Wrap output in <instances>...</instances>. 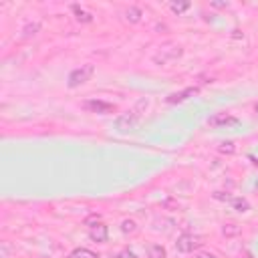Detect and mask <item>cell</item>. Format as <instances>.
Returning <instances> with one entry per match:
<instances>
[{
	"label": "cell",
	"mask_w": 258,
	"mask_h": 258,
	"mask_svg": "<svg viewBox=\"0 0 258 258\" xmlns=\"http://www.w3.org/2000/svg\"><path fill=\"white\" fill-rule=\"evenodd\" d=\"M147 105H149V101H147V99H139L131 111H127V113L119 115V117H117V121H115L117 131H121V133L133 131V129L139 125V121H141V117H143V113H145Z\"/></svg>",
	"instance_id": "cell-1"
},
{
	"label": "cell",
	"mask_w": 258,
	"mask_h": 258,
	"mask_svg": "<svg viewBox=\"0 0 258 258\" xmlns=\"http://www.w3.org/2000/svg\"><path fill=\"white\" fill-rule=\"evenodd\" d=\"M182 55H184L182 45H178V43H165V45L153 55V63H155V65H167V63L178 61Z\"/></svg>",
	"instance_id": "cell-2"
},
{
	"label": "cell",
	"mask_w": 258,
	"mask_h": 258,
	"mask_svg": "<svg viewBox=\"0 0 258 258\" xmlns=\"http://www.w3.org/2000/svg\"><path fill=\"white\" fill-rule=\"evenodd\" d=\"M93 73H95V67H93V65H81L79 69L71 71L67 85H69L71 89H77V87H81V85H85L87 81H91Z\"/></svg>",
	"instance_id": "cell-3"
},
{
	"label": "cell",
	"mask_w": 258,
	"mask_h": 258,
	"mask_svg": "<svg viewBox=\"0 0 258 258\" xmlns=\"http://www.w3.org/2000/svg\"><path fill=\"white\" fill-rule=\"evenodd\" d=\"M202 246H204V238L198 234H182L178 236V242H176V250L182 254H190Z\"/></svg>",
	"instance_id": "cell-4"
},
{
	"label": "cell",
	"mask_w": 258,
	"mask_h": 258,
	"mask_svg": "<svg viewBox=\"0 0 258 258\" xmlns=\"http://www.w3.org/2000/svg\"><path fill=\"white\" fill-rule=\"evenodd\" d=\"M83 107L91 111V113H99V115H107V113H113L115 111V105L113 103H107V101H101V99H91V101H85Z\"/></svg>",
	"instance_id": "cell-5"
},
{
	"label": "cell",
	"mask_w": 258,
	"mask_h": 258,
	"mask_svg": "<svg viewBox=\"0 0 258 258\" xmlns=\"http://www.w3.org/2000/svg\"><path fill=\"white\" fill-rule=\"evenodd\" d=\"M236 123H238V119L230 113H216L208 121L210 127H228V125H236Z\"/></svg>",
	"instance_id": "cell-6"
},
{
	"label": "cell",
	"mask_w": 258,
	"mask_h": 258,
	"mask_svg": "<svg viewBox=\"0 0 258 258\" xmlns=\"http://www.w3.org/2000/svg\"><path fill=\"white\" fill-rule=\"evenodd\" d=\"M198 91H200V87H188V89H184V91H180V93H171L169 97H165V101H167L169 105H174V103H184L186 99L194 97Z\"/></svg>",
	"instance_id": "cell-7"
},
{
	"label": "cell",
	"mask_w": 258,
	"mask_h": 258,
	"mask_svg": "<svg viewBox=\"0 0 258 258\" xmlns=\"http://www.w3.org/2000/svg\"><path fill=\"white\" fill-rule=\"evenodd\" d=\"M89 238H91L93 242H97V244L107 242V238H109V230H107V226H105V224L91 226V230H89Z\"/></svg>",
	"instance_id": "cell-8"
},
{
	"label": "cell",
	"mask_w": 258,
	"mask_h": 258,
	"mask_svg": "<svg viewBox=\"0 0 258 258\" xmlns=\"http://www.w3.org/2000/svg\"><path fill=\"white\" fill-rule=\"evenodd\" d=\"M69 258H99V254H95V252L89 250V248H75V250L69 254Z\"/></svg>",
	"instance_id": "cell-9"
},
{
	"label": "cell",
	"mask_w": 258,
	"mask_h": 258,
	"mask_svg": "<svg viewBox=\"0 0 258 258\" xmlns=\"http://www.w3.org/2000/svg\"><path fill=\"white\" fill-rule=\"evenodd\" d=\"M125 21L131 23V25H137V23L141 21V11H139L137 7H129V9L125 11Z\"/></svg>",
	"instance_id": "cell-10"
},
{
	"label": "cell",
	"mask_w": 258,
	"mask_h": 258,
	"mask_svg": "<svg viewBox=\"0 0 258 258\" xmlns=\"http://www.w3.org/2000/svg\"><path fill=\"white\" fill-rule=\"evenodd\" d=\"M165 256H167V252L161 244H151L147 248V258H165Z\"/></svg>",
	"instance_id": "cell-11"
},
{
	"label": "cell",
	"mask_w": 258,
	"mask_h": 258,
	"mask_svg": "<svg viewBox=\"0 0 258 258\" xmlns=\"http://www.w3.org/2000/svg\"><path fill=\"white\" fill-rule=\"evenodd\" d=\"M240 232H242V226H238V224H234V222H230V224H224V226H222V234H224L226 238L238 236Z\"/></svg>",
	"instance_id": "cell-12"
},
{
	"label": "cell",
	"mask_w": 258,
	"mask_h": 258,
	"mask_svg": "<svg viewBox=\"0 0 258 258\" xmlns=\"http://www.w3.org/2000/svg\"><path fill=\"white\" fill-rule=\"evenodd\" d=\"M73 13H75V19L79 21V23H93V17L87 13V11H83L81 7H73Z\"/></svg>",
	"instance_id": "cell-13"
},
{
	"label": "cell",
	"mask_w": 258,
	"mask_h": 258,
	"mask_svg": "<svg viewBox=\"0 0 258 258\" xmlns=\"http://www.w3.org/2000/svg\"><path fill=\"white\" fill-rule=\"evenodd\" d=\"M232 208L236 210V212H240V214H244V212H248L250 210V204H248V200H244V198H232Z\"/></svg>",
	"instance_id": "cell-14"
},
{
	"label": "cell",
	"mask_w": 258,
	"mask_h": 258,
	"mask_svg": "<svg viewBox=\"0 0 258 258\" xmlns=\"http://www.w3.org/2000/svg\"><path fill=\"white\" fill-rule=\"evenodd\" d=\"M39 31H41V25H39V23H31V25H27V27L23 29V39H31V37H35Z\"/></svg>",
	"instance_id": "cell-15"
},
{
	"label": "cell",
	"mask_w": 258,
	"mask_h": 258,
	"mask_svg": "<svg viewBox=\"0 0 258 258\" xmlns=\"http://www.w3.org/2000/svg\"><path fill=\"white\" fill-rule=\"evenodd\" d=\"M121 232L123 234H135L137 232V222L135 220H123L121 222Z\"/></svg>",
	"instance_id": "cell-16"
},
{
	"label": "cell",
	"mask_w": 258,
	"mask_h": 258,
	"mask_svg": "<svg viewBox=\"0 0 258 258\" xmlns=\"http://www.w3.org/2000/svg\"><path fill=\"white\" fill-rule=\"evenodd\" d=\"M190 9V3H171L169 5V11L174 13V15H182V13H186Z\"/></svg>",
	"instance_id": "cell-17"
},
{
	"label": "cell",
	"mask_w": 258,
	"mask_h": 258,
	"mask_svg": "<svg viewBox=\"0 0 258 258\" xmlns=\"http://www.w3.org/2000/svg\"><path fill=\"white\" fill-rule=\"evenodd\" d=\"M218 151L220 153H226V155H232L236 151V145H234V141H224V143H220Z\"/></svg>",
	"instance_id": "cell-18"
},
{
	"label": "cell",
	"mask_w": 258,
	"mask_h": 258,
	"mask_svg": "<svg viewBox=\"0 0 258 258\" xmlns=\"http://www.w3.org/2000/svg\"><path fill=\"white\" fill-rule=\"evenodd\" d=\"M214 198L220 200V202H232V196H230L228 192H226V194H224V192H214Z\"/></svg>",
	"instance_id": "cell-19"
},
{
	"label": "cell",
	"mask_w": 258,
	"mask_h": 258,
	"mask_svg": "<svg viewBox=\"0 0 258 258\" xmlns=\"http://www.w3.org/2000/svg\"><path fill=\"white\" fill-rule=\"evenodd\" d=\"M117 258H137V254L133 252V250H129V248H123L121 252H119V256Z\"/></svg>",
	"instance_id": "cell-20"
},
{
	"label": "cell",
	"mask_w": 258,
	"mask_h": 258,
	"mask_svg": "<svg viewBox=\"0 0 258 258\" xmlns=\"http://www.w3.org/2000/svg\"><path fill=\"white\" fill-rule=\"evenodd\" d=\"M163 208H169V210H180V204L174 202V200H165L163 202Z\"/></svg>",
	"instance_id": "cell-21"
},
{
	"label": "cell",
	"mask_w": 258,
	"mask_h": 258,
	"mask_svg": "<svg viewBox=\"0 0 258 258\" xmlns=\"http://www.w3.org/2000/svg\"><path fill=\"white\" fill-rule=\"evenodd\" d=\"M196 258H216V256H214L212 252H200V254L196 256Z\"/></svg>",
	"instance_id": "cell-22"
},
{
	"label": "cell",
	"mask_w": 258,
	"mask_h": 258,
	"mask_svg": "<svg viewBox=\"0 0 258 258\" xmlns=\"http://www.w3.org/2000/svg\"><path fill=\"white\" fill-rule=\"evenodd\" d=\"M212 7H214V9H226L228 3H212Z\"/></svg>",
	"instance_id": "cell-23"
},
{
	"label": "cell",
	"mask_w": 258,
	"mask_h": 258,
	"mask_svg": "<svg viewBox=\"0 0 258 258\" xmlns=\"http://www.w3.org/2000/svg\"><path fill=\"white\" fill-rule=\"evenodd\" d=\"M254 111H256V113H258V103H256V105H254Z\"/></svg>",
	"instance_id": "cell-24"
}]
</instances>
